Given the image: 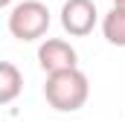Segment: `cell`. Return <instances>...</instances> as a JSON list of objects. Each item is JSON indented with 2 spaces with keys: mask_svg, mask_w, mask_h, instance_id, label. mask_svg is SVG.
<instances>
[{
  "mask_svg": "<svg viewBox=\"0 0 125 122\" xmlns=\"http://www.w3.org/2000/svg\"><path fill=\"white\" fill-rule=\"evenodd\" d=\"M102 35L108 44L114 47H125V9H111L105 18H102Z\"/></svg>",
  "mask_w": 125,
  "mask_h": 122,
  "instance_id": "6",
  "label": "cell"
},
{
  "mask_svg": "<svg viewBox=\"0 0 125 122\" xmlns=\"http://www.w3.org/2000/svg\"><path fill=\"white\" fill-rule=\"evenodd\" d=\"M21 90H23V76H21V70H18L12 61H3V64H0V102H3V105H12Z\"/></svg>",
  "mask_w": 125,
  "mask_h": 122,
  "instance_id": "5",
  "label": "cell"
},
{
  "mask_svg": "<svg viewBox=\"0 0 125 122\" xmlns=\"http://www.w3.org/2000/svg\"><path fill=\"white\" fill-rule=\"evenodd\" d=\"M114 6L116 9H125V0H114Z\"/></svg>",
  "mask_w": 125,
  "mask_h": 122,
  "instance_id": "8",
  "label": "cell"
},
{
  "mask_svg": "<svg viewBox=\"0 0 125 122\" xmlns=\"http://www.w3.org/2000/svg\"><path fill=\"white\" fill-rule=\"evenodd\" d=\"M0 6H3V9H9V12L15 9V6H12V0H0Z\"/></svg>",
  "mask_w": 125,
  "mask_h": 122,
  "instance_id": "7",
  "label": "cell"
},
{
  "mask_svg": "<svg viewBox=\"0 0 125 122\" xmlns=\"http://www.w3.org/2000/svg\"><path fill=\"white\" fill-rule=\"evenodd\" d=\"M38 64H41V70L47 76L61 73V70H76L79 67V52L64 38H47L38 47Z\"/></svg>",
  "mask_w": 125,
  "mask_h": 122,
  "instance_id": "3",
  "label": "cell"
},
{
  "mask_svg": "<svg viewBox=\"0 0 125 122\" xmlns=\"http://www.w3.org/2000/svg\"><path fill=\"white\" fill-rule=\"evenodd\" d=\"M44 96H47L50 108H55L61 113H73V111L84 108V102L90 96V81L79 67L76 70H61V73L47 76Z\"/></svg>",
  "mask_w": 125,
  "mask_h": 122,
  "instance_id": "1",
  "label": "cell"
},
{
  "mask_svg": "<svg viewBox=\"0 0 125 122\" xmlns=\"http://www.w3.org/2000/svg\"><path fill=\"white\" fill-rule=\"evenodd\" d=\"M9 32L18 41H38L50 29V9L41 0H23L15 3V9L9 12Z\"/></svg>",
  "mask_w": 125,
  "mask_h": 122,
  "instance_id": "2",
  "label": "cell"
},
{
  "mask_svg": "<svg viewBox=\"0 0 125 122\" xmlns=\"http://www.w3.org/2000/svg\"><path fill=\"white\" fill-rule=\"evenodd\" d=\"M99 20V12H96L93 0H67L61 6V26L67 35L73 38H84L90 35Z\"/></svg>",
  "mask_w": 125,
  "mask_h": 122,
  "instance_id": "4",
  "label": "cell"
}]
</instances>
